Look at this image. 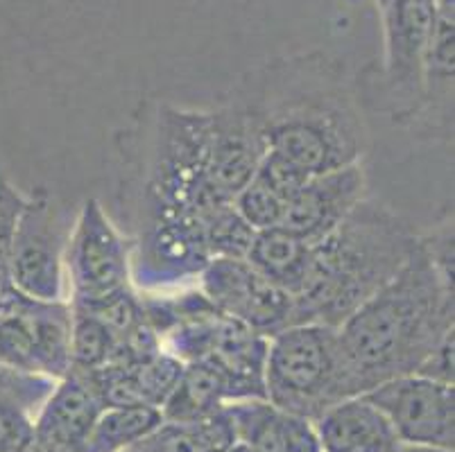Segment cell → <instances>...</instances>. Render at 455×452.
I'll use <instances>...</instances> for the list:
<instances>
[{"label":"cell","mask_w":455,"mask_h":452,"mask_svg":"<svg viewBox=\"0 0 455 452\" xmlns=\"http://www.w3.org/2000/svg\"><path fill=\"white\" fill-rule=\"evenodd\" d=\"M209 111L211 186L222 202H234L235 194L254 179L260 159L266 156V131L259 111L238 84L231 89L229 98Z\"/></svg>","instance_id":"obj_10"},{"label":"cell","mask_w":455,"mask_h":452,"mask_svg":"<svg viewBox=\"0 0 455 452\" xmlns=\"http://www.w3.org/2000/svg\"><path fill=\"white\" fill-rule=\"evenodd\" d=\"M102 409L91 371L70 367L36 412L32 434L48 452H82Z\"/></svg>","instance_id":"obj_13"},{"label":"cell","mask_w":455,"mask_h":452,"mask_svg":"<svg viewBox=\"0 0 455 452\" xmlns=\"http://www.w3.org/2000/svg\"><path fill=\"white\" fill-rule=\"evenodd\" d=\"M453 351H455V330L446 335L442 339L440 346L433 351V353L426 358V362L421 364L417 376H424V378L437 380V383L453 385Z\"/></svg>","instance_id":"obj_27"},{"label":"cell","mask_w":455,"mask_h":452,"mask_svg":"<svg viewBox=\"0 0 455 452\" xmlns=\"http://www.w3.org/2000/svg\"><path fill=\"white\" fill-rule=\"evenodd\" d=\"M263 385L275 408L310 421L345 398L358 396L338 329L324 323H295L270 337Z\"/></svg>","instance_id":"obj_4"},{"label":"cell","mask_w":455,"mask_h":452,"mask_svg":"<svg viewBox=\"0 0 455 452\" xmlns=\"http://www.w3.org/2000/svg\"><path fill=\"white\" fill-rule=\"evenodd\" d=\"M256 107L270 152L310 174L363 163L365 109L345 64L324 52L272 59L238 82Z\"/></svg>","instance_id":"obj_1"},{"label":"cell","mask_w":455,"mask_h":452,"mask_svg":"<svg viewBox=\"0 0 455 452\" xmlns=\"http://www.w3.org/2000/svg\"><path fill=\"white\" fill-rule=\"evenodd\" d=\"M10 288H12V283H5V281H0V301H3V297H5V292Z\"/></svg>","instance_id":"obj_30"},{"label":"cell","mask_w":455,"mask_h":452,"mask_svg":"<svg viewBox=\"0 0 455 452\" xmlns=\"http://www.w3.org/2000/svg\"><path fill=\"white\" fill-rule=\"evenodd\" d=\"M322 452H395L401 446L395 428L365 396H351L315 421Z\"/></svg>","instance_id":"obj_16"},{"label":"cell","mask_w":455,"mask_h":452,"mask_svg":"<svg viewBox=\"0 0 455 452\" xmlns=\"http://www.w3.org/2000/svg\"><path fill=\"white\" fill-rule=\"evenodd\" d=\"M383 20V61L367 66L358 80L365 111L383 114L411 130L424 105L426 55H428L435 5L433 0H387L379 7Z\"/></svg>","instance_id":"obj_5"},{"label":"cell","mask_w":455,"mask_h":452,"mask_svg":"<svg viewBox=\"0 0 455 452\" xmlns=\"http://www.w3.org/2000/svg\"><path fill=\"white\" fill-rule=\"evenodd\" d=\"M363 396L386 414L401 443H419L453 450L455 392L453 385L424 376H401L370 389Z\"/></svg>","instance_id":"obj_11"},{"label":"cell","mask_w":455,"mask_h":452,"mask_svg":"<svg viewBox=\"0 0 455 452\" xmlns=\"http://www.w3.org/2000/svg\"><path fill=\"white\" fill-rule=\"evenodd\" d=\"M132 234V285L143 292L177 288L197 279L209 265L204 226L197 215L139 209L123 215Z\"/></svg>","instance_id":"obj_6"},{"label":"cell","mask_w":455,"mask_h":452,"mask_svg":"<svg viewBox=\"0 0 455 452\" xmlns=\"http://www.w3.org/2000/svg\"><path fill=\"white\" fill-rule=\"evenodd\" d=\"M374 3H376V7H383L387 3V0H374Z\"/></svg>","instance_id":"obj_31"},{"label":"cell","mask_w":455,"mask_h":452,"mask_svg":"<svg viewBox=\"0 0 455 452\" xmlns=\"http://www.w3.org/2000/svg\"><path fill=\"white\" fill-rule=\"evenodd\" d=\"M132 244L95 197L77 210L66 244L70 304H93L132 285Z\"/></svg>","instance_id":"obj_8"},{"label":"cell","mask_w":455,"mask_h":452,"mask_svg":"<svg viewBox=\"0 0 455 452\" xmlns=\"http://www.w3.org/2000/svg\"><path fill=\"white\" fill-rule=\"evenodd\" d=\"M367 197V172L363 163L313 174L288 202L281 226L310 247L326 238Z\"/></svg>","instance_id":"obj_12"},{"label":"cell","mask_w":455,"mask_h":452,"mask_svg":"<svg viewBox=\"0 0 455 452\" xmlns=\"http://www.w3.org/2000/svg\"><path fill=\"white\" fill-rule=\"evenodd\" d=\"M123 369H125L127 378H130L140 403L161 409L180 383L181 373H184V362L171 351L161 348L159 353H155L152 358Z\"/></svg>","instance_id":"obj_21"},{"label":"cell","mask_w":455,"mask_h":452,"mask_svg":"<svg viewBox=\"0 0 455 452\" xmlns=\"http://www.w3.org/2000/svg\"><path fill=\"white\" fill-rule=\"evenodd\" d=\"M455 0H433L435 20L426 55L424 105L411 130L428 139H453L455 77Z\"/></svg>","instance_id":"obj_14"},{"label":"cell","mask_w":455,"mask_h":452,"mask_svg":"<svg viewBox=\"0 0 455 452\" xmlns=\"http://www.w3.org/2000/svg\"><path fill=\"white\" fill-rule=\"evenodd\" d=\"M453 330V281L437 272L419 244L395 279L338 329L355 393L417 373Z\"/></svg>","instance_id":"obj_2"},{"label":"cell","mask_w":455,"mask_h":452,"mask_svg":"<svg viewBox=\"0 0 455 452\" xmlns=\"http://www.w3.org/2000/svg\"><path fill=\"white\" fill-rule=\"evenodd\" d=\"M419 247V229L379 199L365 197L349 218L310 249L295 294V323H342L386 288Z\"/></svg>","instance_id":"obj_3"},{"label":"cell","mask_w":455,"mask_h":452,"mask_svg":"<svg viewBox=\"0 0 455 452\" xmlns=\"http://www.w3.org/2000/svg\"><path fill=\"white\" fill-rule=\"evenodd\" d=\"M231 204L254 231L275 229V226H281V219H283V199L276 197L270 188H266L256 179H251L241 193L235 194Z\"/></svg>","instance_id":"obj_24"},{"label":"cell","mask_w":455,"mask_h":452,"mask_svg":"<svg viewBox=\"0 0 455 452\" xmlns=\"http://www.w3.org/2000/svg\"><path fill=\"white\" fill-rule=\"evenodd\" d=\"M313 174L306 172L304 168H299L297 163H292L291 159L276 155L267 149L266 156L260 159L259 170H256L254 179L259 184H263L266 188H270L276 197H281L283 202L292 197L306 181L310 179Z\"/></svg>","instance_id":"obj_25"},{"label":"cell","mask_w":455,"mask_h":452,"mask_svg":"<svg viewBox=\"0 0 455 452\" xmlns=\"http://www.w3.org/2000/svg\"><path fill=\"white\" fill-rule=\"evenodd\" d=\"M222 452H254V450H251V448L247 446V443L234 441L229 448H225V450H222Z\"/></svg>","instance_id":"obj_29"},{"label":"cell","mask_w":455,"mask_h":452,"mask_svg":"<svg viewBox=\"0 0 455 452\" xmlns=\"http://www.w3.org/2000/svg\"><path fill=\"white\" fill-rule=\"evenodd\" d=\"M28 194L20 193L0 168V281L10 283V251L16 224L26 209Z\"/></svg>","instance_id":"obj_26"},{"label":"cell","mask_w":455,"mask_h":452,"mask_svg":"<svg viewBox=\"0 0 455 452\" xmlns=\"http://www.w3.org/2000/svg\"><path fill=\"white\" fill-rule=\"evenodd\" d=\"M164 421L161 409L150 405L105 408L95 421L82 452H125Z\"/></svg>","instance_id":"obj_20"},{"label":"cell","mask_w":455,"mask_h":452,"mask_svg":"<svg viewBox=\"0 0 455 452\" xmlns=\"http://www.w3.org/2000/svg\"><path fill=\"white\" fill-rule=\"evenodd\" d=\"M235 441L254 452H322L315 423L275 408L267 398H247L225 405Z\"/></svg>","instance_id":"obj_15"},{"label":"cell","mask_w":455,"mask_h":452,"mask_svg":"<svg viewBox=\"0 0 455 452\" xmlns=\"http://www.w3.org/2000/svg\"><path fill=\"white\" fill-rule=\"evenodd\" d=\"M395 452H453L449 448H435V446H419V443H401Z\"/></svg>","instance_id":"obj_28"},{"label":"cell","mask_w":455,"mask_h":452,"mask_svg":"<svg viewBox=\"0 0 455 452\" xmlns=\"http://www.w3.org/2000/svg\"><path fill=\"white\" fill-rule=\"evenodd\" d=\"M234 389L220 369L197 360L186 362L175 392L161 408L165 421H197L234 403Z\"/></svg>","instance_id":"obj_17"},{"label":"cell","mask_w":455,"mask_h":452,"mask_svg":"<svg viewBox=\"0 0 455 452\" xmlns=\"http://www.w3.org/2000/svg\"><path fill=\"white\" fill-rule=\"evenodd\" d=\"M70 210L55 194L36 188L28 194L10 251V283L35 301H64L66 244L73 229Z\"/></svg>","instance_id":"obj_7"},{"label":"cell","mask_w":455,"mask_h":452,"mask_svg":"<svg viewBox=\"0 0 455 452\" xmlns=\"http://www.w3.org/2000/svg\"><path fill=\"white\" fill-rule=\"evenodd\" d=\"M73 308V305H70ZM116 339L105 323L91 313L73 308V329H70V367L82 371H98L109 362Z\"/></svg>","instance_id":"obj_23"},{"label":"cell","mask_w":455,"mask_h":452,"mask_svg":"<svg viewBox=\"0 0 455 452\" xmlns=\"http://www.w3.org/2000/svg\"><path fill=\"white\" fill-rule=\"evenodd\" d=\"M211 258H245L256 231L238 215L234 204H220L202 215Z\"/></svg>","instance_id":"obj_22"},{"label":"cell","mask_w":455,"mask_h":452,"mask_svg":"<svg viewBox=\"0 0 455 452\" xmlns=\"http://www.w3.org/2000/svg\"><path fill=\"white\" fill-rule=\"evenodd\" d=\"M200 289L218 313L267 339L295 326V297L263 279L245 258H211Z\"/></svg>","instance_id":"obj_9"},{"label":"cell","mask_w":455,"mask_h":452,"mask_svg":"<svg viewBox=\"0 0 455 452\" xmlns=\"http://www.w3.org/2000/svg\"><path fill=\"white\" fill-rule=\"evenodd\" d=\"M310 244L285 231L283 226L256 231L245 260L270 283L295 297L306 279L310 263Z\"/></svg>","instance_id":"obj_18"},{"label":"cell","mask_w":455,"mask_h":452,"mask_svg":"<svg viewBox=\"0 0 455 452\" xmlns=\"http://www.w3.org/2000/svg\"><path fill=\"white\" fill-rule=\"evenodd\" d=\"M235 441L225 408L197 421H161L125 452H222Z\"/></svg>","instance_id":"obj_19"}]
</instances>
